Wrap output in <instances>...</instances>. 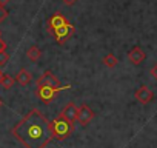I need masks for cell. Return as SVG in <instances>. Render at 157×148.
<instances>
[{
  "instance_id": "cell-1",
  "label": "cell",
  "mask_w": 157,
  "mask_h": 148,
  "mask_svg": "<svg viewBox=\"0 0 157 148\" xmlns=\"http://www.w3.org/2000/svg\"><path fill=\"white\" fill-rule=\"evenodd\" d=\"M11 134L25 148H45L52 139L51 122L34 108L13 127Z\"/></svg>"
},
{
  "instance_id": "cell-2",
  "label": "cell",
  "mask_w": 157,
  "mask_h": 148,
  "mask_svg": "<svg viewBox=\"0 0 157 148\" xmlns=\"http://www.w3.org/2000/svg\"><path fill=\"white\" fill-rule=\"evenodd\" d=\"M74 131V123L68 122L65 117L57 116L54 120H51V133H52V139L57 140H63L66 137H69Z\"/></svg>"
},
{
  "instance_id": "cell-3",
  "label": "cell",
  "mask_w": 157,
  "mask_h": 148,
  "mask_svg": "<svg viewBox=\"0 0 157 148\" xmlns=\"http://www.w3.org/2000/svg\"><path fill=\"white\" fill-rule=\"evenodd\" d=\"M51 34H54V37H56V40H57V43H65L69 37H72L74 34H75V26L72 25V23H69V22H65L63 25H60L59 28H56V29H52V33Z\"/></svg>"
},
{
  "instance_id": "cell-4",
  "label": "cell",
  "mask_w": 157,
  "mask_h": 148,
  "mask_svg": "<svg viewBox=\"0 0 157 148\" xmlns=\"http://www.w3.org/2000/svg\"><path fill=\"white\" fill-rule=\"evenodd\" d=\"M37 87H51V88H57L59 91H60V90H69V88H71V85L62 87V84L56 79V76H54L51 71H45V72L42 74L40 79L37 80Z\"/></svg>"
},
{
  "instance_id": "cell-5",
  "label": "cell",
  "mask_w": 157,
  "mask_h": 148,
  "mask_svg": "<svg viewBox=\"0 0 157 148\" xmlns=\"http://www.w3.org/2000/svg\"><path fill=\"white\" fill-rule=\"evenodd\" d=\"M93 119H94V111L86 103H83V105H80V107L77 108V122L80 123V125L86 127V125L91 123Z\"/></svg>"
},
{
  "instance_id": "cell-6",
  "label": "cell",
  "mask_w": 157,
  "mask_h": 148,
  "mask_svg": "<svg viewBox=\"0 0 157 148\" xmlns=\"http://www.w3.org/2000/svg\"><path fill=\"white\" fill-rule=\"evenodd\" d=\"M57 91H59L57 88H51V87H37L36 96H37L45 105H49V103L52 102V99H54V96H56Z\"/></svg>"
},
{
  "instance_id": "cell-7",
  "label": "cell",
  "mask_w": 157,
  "mask_h": 148,
  "mask_svg": "<svg viewBox=\"0 0 157 148\" xmlns=\"http://www.w3.org/2000/svg\"><path fill=\"white\" fill-rule=\"evenodd\" d=\"M152 97H154V94H152V91H151L146 85H142V87L136 91V100H137L139 103H142V105L149 103V102L152 100Z\"/></svg>"
},
{
  "instance_id": "cell-8",
  "label": "cell",
  "mask_w": 157,
  "mask_h": 148,
  "mask_svg": "<svg viewBox=\"0 0 157 148\" xmlns=\"http://www.w3.org/2000/svg\"><path fill=\"white\" fill-rule=\"evenodd\" d=\"M145 57H146V54H145V51L140 46H132L129 49V53H128V59H129V62L132 65H140L145 60Z\"/></svg>"
},
{
  "instance_id": "cell-9",
  "label": "cell",
  "mask_w": 157,
  "mask_h": 148,
  "mask_svg": "<svg viewBox=\"0 0 157 148\" xmlns=\"http://www.w3.org/2000/svg\"><path fill=\"white\" fill-rule=\"evenodd\" d=\"M60 116L65 117L68 122L75 123V122H77V107H75V103H74V102H69V103L62 110Z\"/></svg>"
},
{
  "instance_id": "cell-10",
  "label": "cell",
  "mask_w": 157,
  "mask_h": 148,
  "mask_svg": "<svg viewBox=\"0 0 157 148\" xmlns=\"http://www.w3.org/2000/svg\"><path fill=\"white\" fill-rule=\"evenodd\" d=\"M65 22H68L60 13H56L49 20H48V23H46V29H48V33H52V29H56V28H59L60 25H63Z\"/></svg>"
},
{
  "instance_id": "cell-11",
  "label": "cell",
  "mask_w": 157,
  "mask_h": 148,
  "mask_svg": "<svg viewBox=\"0 0 157 148\" xmlns=\"http://www.w3.org/2000/svg\"><path fill=\"white\" fill-rule=\"evenodd\" d=\"M16 82H19L22 87H25V85H29L31 82H33V74L28 71V69H20L17 74H16Z\"/></svg>"
},
{
  "instance_id": "cell-12",
  "label": "cell",
  "mask_w": 157,
  "mask_h": 148,
  "mask_svg": "<svg viewBox=\"0 0 157 148\" xmlns=\"http://www.w3.org/2000/svg\"><path fill=\"white\" fill-rule=\"evenodd\" d=\"M14 82H16V79L13 76H10V74H2V76H0V87L6 91L14 87Z\"/></svg>"
},
{
  "instance_id": "cell-13",
  "label": "cell",
  "mask_w": 157,
  "mask_h": 148,
  "mask_svg": "<svg viewBox=\"0 0 157 148\" xmlns=\"http://www.w3.org/2000/svg\"><path fill=\"white\" fill-rule=\"evenodd\" d=\"M26 57H28L31 62H37V60L42 57V51H40V48H39V46H36V45L29 46V48H28V51H26Z\"/></svg>"
},
{
  "instance_id": "cell-14",
  "label": "cell",
  "mask_w": 157,
  "mask_h": 148,
  "mask_svg": "<svg viewBox=\"0 0 157 148\" xmlns=\"http://www.w3.org/2000/svg\"><path fill=\"white\" fill-rule=\"evenodd\" d=\"M103 63H105L108 68H114V66H117L119 60H117V57H116L113 53H108V54L103 57Z\"/></svg>"
},
{
  "instance_id": "cell-15",
  "label": "cell",
  "mask_w": 157,
  "mask_h": 148,
  "mask_svg": "<svg viewBox=\"0 0 157 148\" xmlns=\"http://www.w3.org/2000/svg\"><path fill=\"white\" fill-rule=\"evenodd\" d=\"M8 60H10V54H8L6 51H2V53H0V69L6 66Z\"/></svg>"
},
{
  "instance_id": "cell-16",
  "label": "cell",
  "mask_w": 157,
  "mask_h": 148,
  "mask_svg": "<svg viewBox=\"0 0 157 148\" xmlns=\"http://www.w3.org/2000/svg\"><path fill=\"white\" fill-rule=\"evenodd\" d=\"M6 17H8V11H6V8L0 5V23H2Z\"/></svg>"
},
{
  "instance_id": "cell-17",
  "label": "cell",
  "mask_w": 157,
  "mask_h": 148,
  "mask_svg": "<svg viewBox=\"0 0 157 148\" xmlns=\"http://www.w3.org/2000/svg\"><path fill=\"white\" fill-rule=\"evenodd\" d=\"M149 74H151V76H152V79L154 80H157V63L151 68V71H149Z\"/></svg>"
},
{
  "instance_id": "cell-18",
  "label": "cell",
  "mask_w": 157,
  "mask_h": 148,
  "mask_svg": "<svg viewBox=\"0 0 157 148\" xmlns=\"http://www.w3.org/2000/svg\"><path fill=\"white\" fill-rule=\"evenodd\" d=\"M2 51H6V42L2 39V36H0V53Z\"/></svg>"
},
{
  "instance_id": "cell-19",
  "label": "cell",
  "mask_w": 157,
  "mask_h": 148,
  "mask_svg": "<svg viewBox=\"0 0 157 148\" xmlns=\"http://www.w3.org/2000/svg\"><path fill=\"white\" fill-rule=\"evenodd\" d=\"M62 2L65 3V5H68V6H71V5H74L77 0H62Z\"/></svg>"
},
{
  "instance_id": "cell-20",
  "label": "cell",
  "mask_w": 157,
  "mask_h": 148,
  "mask_svg": "<svg viewBox=\"0 0 157 148\" xmlns=\"http://www.w3.org/2000/svg\"><path fill=\"white\" fill-rule=\"evenodd\" d=\"M10 2H11V0H0V5H2V6H6Z\"/></svg>"
},
{
  "instance_id": "cell-21",
  "label": "cell",
  "mask_w": 157,
  "mask_h": 148,
  "mask_svg": "<svg viewBox=\"0 0 157 148\" xmlns=\"http://www.w3.org/2000/svg\"><path fill=\"white\" fill-rule=\"evenodd\" d=\"M0 76H2V72H0Z\"/></svg>"
}]
</instances>
